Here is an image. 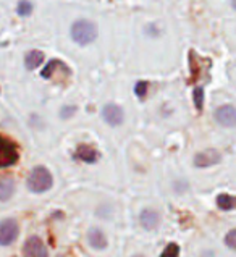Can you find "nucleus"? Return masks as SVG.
I'll return each instance as SVG.
<instances>
[{
  "label": "nucleus",
  "instance_id": "f257e3e1",
  "mask_svg": "<svg viewBox=\"0 0 236 257\" xmlns=\"http://www.w3.org/2000/svg\"><path fill=\"white\" fill-rule=\"evenodd\" d=\"M97 26L89 20H78L71 25V39L79 46H89L97 39Z\"/></svg>",
  "mask_w": 236,
  "mask_h": 257
},
{
  "label": "nucleus",
  "instance_id": "f03ea898",
  "mask_svg": "<svg viewBox=\"0 0 236 257\" xmlns=\"http://www.w3.org/2000/svg\"><path fill=\"white\" fill-rule=\"evenodd\" d=\"M54 185V178L46 167H34L28 176V188L33 193H46Z\"/></svg>",
  "mask_w": 236,
  "mask_h": 257
},
{
  "label": "nucleus",
  "instance_id": "7ed1b4c3",
  "mask_svg": "<svg viewBox=\"0 0 236 257\" xmlns=\"http://www.w3.org/2000/svg\"><path fill=\"white\" fill-rule=\"evenodd\" d=\"M18 159H20V154H18L17 146L12 141H9V139L0 136V168L15 165L18 162Z\"/></svg>",
  "mask_w": 236,
  "mask_h": 257
},
{
  "label": "nucleus",
  "instance_id": "20e7f679",
  "mask_svg": "<svg viewBox=\"0 0 236 257\" xmlns=\"http://www.w3.org/2000/svg\"><path fill=\"white\" fill-rule=\"evenodd\" d=\"M20 234L18 222L13 218H5L0 222V246H10Z\"/></svg>",
  "mask_w": 236,
  "mask_h": 257
},
{
  "label": "nucleus",
  "instance_id": "39448f33",
  "mask_svg": "<svg viewBox=\"0 0 236 257\" xmlns=\"http://www.w3.org/2000/svg\"><path fill=\"white\" fill-rule=\"evenodd\" d=\"M23 257H49V252L41 238L31 236L23 244Z\"/></svg>",
  "mask_w": 236,
  "mask_h": 257
},
{
  "label": "nucleus",
  "instance_id": "423d86ee",
  "mask_svg": "<svg viewBox=\"0 0 236 257\" xmlns=\"http://www.w3.org/2000/svg\"><path fill=\"white\" fill-rule=\"evenodd\" d=\"M102 118L110 126H120L125 120V113L120 105L116 104H107L102 108Z\"/></svg>",
  "mask_w": 236,
  "mask_h": 257
},
{
  "label": "nucleus",
  "instance_id": "0eeeda50",
  "mask_svg": "<svg viewBox=\"0 0 236 257\" xmlns=\"http://www.w3.org/2000/svg\"><path fill=\"white\" fill-rule=\"evenodd\" d=\"M215 120L218 124L226 128L236 126V107L233 105H222L215 110Z\"/></svg>",
  "mask_w": 236,
  "mask_h": 257
},
{
  "label": "nucleus",
  "instance_id": "6e6552de",
  "mask_svg": "<svg viewBox=\"0 0 236 257\" xmlns=\"http://www.w3.org/2000/svg\"><path fill=\"white\" fill-rule=\"evenodd\" d=\"M220 160H222V156L220 152L215 149H205L202 152H197L194 157V165L199 168H205V167H212L217 165Z\"/></svg>",
  "mask_w": 236,
  "mask_h": 257
},
{
  "label": "nucleus",
  "instance_id": "1a4fd4ad",
  "mask_svg": "<svg viewBox=\"0 0 236 257\" xmlns=\"http://www.w3.org/2000/svg\"><path fill=\"white\" fill-rule=\"evenodd\" d=\"M75 157L78 160H83V162H86V164H94V162H97L99 152L95 151L94 148H91V146H87V144H79L76 148Z\"/></svg>",
  "mask_w": 236,
  "mask_h": 257
},
{
  "label": "nucleus",
  "instance_id": "9d476101",
  "mask_svg": "<svg viewBox=\"0 0 236 257\" xmlns=\"http://www.w3.org/2000/svg\"><path fill=\"white\" fill-rule=\"evenodd\" d=\"M15 193V181L12 176H0V201H9Z\"/></svg>",
  "mask_w": 236,
  "mask_h": 257
},
{
  "label": "nucleus",
  "instance_id": "9b49d317",
  "mask_svg": "<svg viewBox=\"0 0 236 257\" xmlns=\"http://www.w3.org/2000/svg\"><path fill=\"white\" fill-rule=\"evenodd\" d=\"M87 239H89V244L94 249H104L107 246L105 234H104V231L99 230V228H91L89 233H87Z\"/></svg>",
  "mask_w": 236,
  "mask_h": 257
},
{
  "label": "nucleus",
  "instance_id": "f8f14e48",
  "mask_svg": "<svg viewBox=\"0 0 236 257\" xmlns=\"http://www.w3.org/2000/svg\"><path fill=\"white\" fill-rule=\"evenodd\" d=\"M139 220H141V225L144 226L146 230H152V228H156V226L159 225V214L156 210L146 209V210L141 212V217H139Z\"/></svg>",
  "mask_w": 236,
  "mask_h": 257
},
{
  "label": "nucleus",
  "instance_id": "ddd939ff",
  "mask_svg": "<svg viewBox=\"0 0 236 257\" xmlns=\"http://www.w3.org/2000/svg\"><path fill=\"white\" fill-rule=\"evenodd\" d=\"M44 63V52L41 50H29L25 57V65L28 70H36Z\"/></svg>",
  "mask_w": 236,
  "mask_h": 257
},
{
  "label": "nucleus",
  "instance_id": "4468645a",
  "mask_svg": "<svg viewBox=\"0 0 236 257\" xmlns=\"http://www.w3.org/2000/svg\"><path fill=\"white\" fill-rule=\"evenodd\" d=\"M63 68H66V65L63 63V62H60V60H50L46 67H44L42 70H41V76L42 78H46V79H49V78H52L55 73H57V70H63Z\"/></svg>",
  "mask_w": 236,
  "mask_h": 257
},
{
  "label": "nucleus",
  "instance_id": "2eb2a0df",
  "mask_svg": "<svg viewBox=\"0 0 236 257\" xmlns=\"http://www.w3.org/2000/svg\"><path fill=\"white\" fill-rule=\"evenodd\" d=\"M217 205L220 210H233L236 209V197L230 194H218L217 196Z\"/></svg>",
  "mask_w": 236,
  "mask_h": 257
},
{
  "label": "nucleus",
  "instance_id": "dca6fc26",
  "mask_svg": "<svg viewBox=\"0 0 236 257\" xmlns=\"http://www.w3.org/2000/svg\"><path fill=\"white\" fill-rule=\"evenodd\" d=\"M33 4L29 0H20L18 5H17V13L18 17H29L33 13Z\"/></svg>",
  "mask_w": 236,
  "mask_h": 257
},
{
  "label": "nucleus",
  "instance_id": "f3484780",
  "mask_svg": "<svg viewBox=\"0 0 236 257\" xmlns=\"http://www.w3.org/2000/svg\"><path fill=\"white\" fill-rule=\"evenodd\" d=\"M193 99H194V105L197 110H202L204 105V89L202 87H196L193 91Z\"/></svg>",
  "mask_w": 236,
  "mask_h": 257
},
{
  "label": "nucleus",
  "instance_id": "a211bd4d",
  "mask_svg": "<svg viewBox=\"0 0 236 257\" xmlns=\"http://www.w3.org/2000/svg\"><path fill=\"white\" fill-rule=\"evenodd\" d=\"M178 255H180V246L170 243V244H167V247L164 249V252H162L160 257H178Z\"/></svg>",
  "mask_w": 236,
  "mask_h": 257
},
{
  "label": "nucleus",
  "instance_id": "6ab92c4d",
  "mask_svg": "<svg viewBox=\"0 0 236 257\" xmlns=\"http://www.w3.org/2000/svg\"><path fill=\"white\" fill-rule=\"evenodd\" d=\"M225 244L233 249V251H236V228L230 230L226 233V236H225Z\"/></svg>",
  "mask_w": 236,
  "mask_h": 257
},
{
  "label": "nucleus",
  "instance_id": "aec40b11",
  "mask_svg": "<svg viewBox=\"0 0 236 257\" xmlns=\"http://www.w3.org/2000/svg\"><path fill=\"white\" fill-rule=\"evenodd\" d=\"M135 94L138 95V97H146V94H147V81H139L136 83L135 86Z\"/></svg>",
  "mask_w": 236,
  "mask_h": 257
},
{
  "label": "nucleus",
  "instance_id": "412c9836",
  "mask_svg": "<svg viewBox=\"0 0 236 257\" xmlns=\"http://www.w3.org/2000/svg\"><path fill=\"white\" fill-rule=\"evenodd\" d=\"M76 112V107L75 105H66V107H63L62 108V112H60V115H62V118H70V116Z\"/></svg>",
  "mask_w": 236,
  "mask_h": 257
},
{
  "label": "nucleus",
  "instance_id": "4be33fe9",
  "mask_svg": "<svg viewBox=\"0 0 236 257\" xmlns=\"http://www.w3.org/2000/svg\"><path fill=\"white\" fill-rule=\"evenodd\" d=\"M233 7H234V10H236V0H233Z\"/></svg>",
  "mask_w": 236,
  "mask_h": 257
},
{
  "label": "nucleus",
  "instance_id": "5701e85b",
  "mask_svg": "<svg viewBox=\"0 0 236 257\" xmlns=\"http://www.w3.org/2000/svg\"><path fill=\"white\" fill-rule=\"evenodd\" d=\"M133 257H143V255H133Z\"/></svg>",
  "mask_w": 236,
  "mask_h": 257
}]
</instances>
